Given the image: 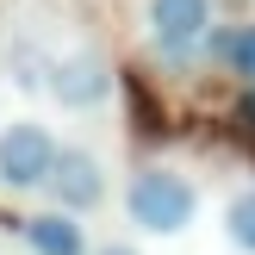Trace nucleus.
I'll list each match as a JSON object with an SVG mask.
<instances>
[{"instance_id": "9", "label": "nucleus", "mask_w": 255, "mask_h": 255, "mask_svg": "<svg viewBox=\"0 0 255 255\" xmlns=\"http://www.w3.org/2000/svg\"><path fill=\"white\" fill-rule=\"evenodd\" d=\"M100 255H137V249H125V243H112V249H100Z\"/></svg>"}, {"instance_id": "2", "label": "nucleus", "mask_w": 255, "mask_h": 255, "mask_svg": "<svg viewBox=\"0 0 255 255\" xmlns=\"http://www.w3.org/2000/svg\"><path fill=\"white\" fill-rule=\"evenodd\" d=\"M62 143L50 125L37 119H12L6 131H0V187L6 193H37V187L50 181V168H56Z\"/></svg>"}, {"instance_id": "5", "label": "nucleus", "mask_w": 255, "mask_h": 255, "mask_svg": "<svg viewBox=\"0 0 255 255\" xmlns=\"http://www.w3.org/2000/svg\"><path fill=\"white\" fill-rule=\"evenodd\" d=\"M44 193H50V206H62V212L106 206V162H100L94 149H81V143H62V156H56V168H50Z\"/></svg>"}, {"instance_id": "7", "label": "nucleus", "mask_w": 255, "mask_h": 255, "mask_svg": "<svg viewBox=\"0 0 255 255\" xmlns=\"http://www.w3.org/2000/svg\"><path fill=\"white\" fill-rule=\"evenodd\" d=\"M206 50H212L243 87H255V25H212Z\"/></svg>"}, {"instance_id": "6", "label": "nucleus", "mask_w": 255, "mask_h": 255, "mask_svg": "<svg viewBox=\"0 0 255 255\" xmlns=\"http://www.w3.org/2000/svg\"><path fill=\"white\" fill-rule=\"evenodd\" d=\"M25 243H31V255H87V237L81 224H75V212L50 206V212H31V218L19 224Z\"/></svg>"}, {"instance_id": "1", "label": "nucleus", "mask_w": 255, "mask_h": 255, "mask_svg": "<svg viewBox=\"0 0 255 255\" xmlns=\"http://www.w3.org/2000/svg\"><path fill=\"white\" fill-rule=\"evenodd\" d=\"M125 212H131L137 231H149V237H174V231H187V224H193V212H199V187L187 181V174H174V168H162V162H149V168H137L131 187H125Z\"/></svg>"}, {"instance_id": "3", "label": "nucleus", "mask_w": 255, "mask_h": 255, "mask_svg": "<svg viewBox=\"0 0 255 255\" xmlns=\"http://www.w3.org/2000/svg\"><path fill=\"white\" fill-rule=\"evenodd\" d=\"M206 37H212V0H149V44L162 50V62L187 69V56Z\"/></svg>"}, {"instance_id": "8", "label": "nucleus", "mask_w": 255, "mask_h": 255, "mask_svg": "<svg viewBox=\"0 0 255 255\" xmlns=\"http://www.w3.org/2000/svg\"><path fill=\"white\" fill-rule=\"evenodd\" d=\"M224 237H231L237 249H249V255H255V187L231 193V206H224Z\"/></svg>"}, {"instance_id": "4", "label": "nucleus", "mask_w": 255, "mask_h": 255, "mask_svg": "<svg viewBox=\"0 0 255 255\" xmlns=\"http://www.w3.org/2000/svg\"><path fill=\"white\" fill-rule=\"evenodd\" d=\"M44 87H50L56 106L94 112V106H106V100H112V69L94 56V50H69V56H56V62L44 69Z\"/></svg>"}]
</instances>
